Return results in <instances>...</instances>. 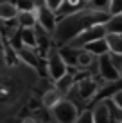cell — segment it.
I'll return each instance as SVG.
<instances>
[{
	"label": "cell",
	"instance_id": "6da1fadb",
	"mask_svg": "<svg viewBox=\"0 0 122 123\" xmlns=\"http://www.w3.org/2000/svg\"><path fill=\"white\" fill-rule=\"evenodd\" d=\"M108 18L110 16L106 12H97V11H92V9L86 7V9L75 12V14H70V16H65V18L57 20L54 34H52V39L59 48L61 46H66L83 31H86L92 25H104L108 22Z\"/></svg>",
	"mask_w": 122,
	"mask_h": 123
},
{
	"label": "cell",
	"instance_id": "7a4b0ae2",
	"mask_svg": "<svg viewBox=\"0 0 122 123\" xmlns=\"http://www.w3.org/2000/svg\"><path fill=\"white\" fill-rule=\"evenodd\" d=\"M45 71H47L49 79L52 80V82L59 80L63 75L68 73V66H66L65 61L61 59L56 46H50V50L47 52V55H45Z\"/></svg>",
	"mask_w": 122,
	"mask_h": 123
},
{
	"label": "cell",
	"instance_id": "3957f363",
	"mask_svg": "<svg viewBox=\"0 0 122 123\" xmlns=\"http://www.w3.org/2000/svg\"><path fill=\"white\" fill-rule=\"evenodd\" d=\"M104 37H106V29H104V25H92L86 31H83L77 37H74L66 46L75 48V50H83L88 43H93V41H97V39H104Z\"/></svg>",
	"mask_w": 122,
	"mask_h": 123
},
{
	"label": "cell",
	"instance_id": "277c9868",
	"mask_svg": "<svg viewBox=\"0 0 122 123\" xmlns=\"http://www.w3.org/2000/svg\"><path fill=\"white\" fill-rule=\"evenodd\" d=\"M52 111V118L56 120L57 123H75L79 116V111H77V105L70 100H65L63 98L59 104L56 105Z\"/></svg>",
	"mask_w": 122,
	"mask_h": 123
},
{
	"label": "cell",
	"instance_id": "5b68a950",
	"mask_svg": "<svg viewBox=\"0 0 122 123\" xmlns=\"http://www.w3.org/2000/svg\"><path fill=\"white\" fill-rule=\"evenodd\" d=\"M36 22H38V27L41 29L45 34L52 36L54 34V29H56V23H57V16L54 12H50L47 7H45L43 2H36Z\"/></svg>",
	"mask_w": 122,
	"mask_h": 123
},
{
	"label": "cell",
	"instance_id": "8992f818",
	"mask_svg": "<svg viewBox=\"0 0 122 123\" xmlns=\"http://www.w3.org/2000/svg\"><path fill=\"white\" fill-rule=\"evenodd\" d=\"M97 70H99V75L100 79H104L106 82H119L122 80L119 70H117V66L113 64V59L110 54H106V55H100L97 57Z\"/></svg>",
	"mask_w": 122,
	"mask_h": 123
},
{
	"label": "cell",
	"instance_id": "52a82bcc",
	"mask_svg": "<svg viewBox=\"0 0 122 123\" xmlns=\"http://www.w3.org/2000/svg\"><path fill=\"white\" fill-rule=\"evenodd\" d=\"M75 91H77V96L81 100H92L95 98V95L100 91L99 84L95 82L93 79L90 77H83V79H75Z\"/></svg>",
	"mask_w": 122,
	"mask_h": 123
},
{
	"label": "cell",
	"instance_id": "ba28073f",
	"mask_svg": "<svg viewBox=\"0 0 122 123\" xmlns=\"http://www.w3.org/2000/svg\"><path fill=\"white\" fill-rule=\"evenodd\" d=\"M90 111H92L93 123H111L113 121V114H111V107H110V100L108 98L97 102Z\"/></svg>",
	"mask_w": 122,
	"mask_h": 123
},
{
	"label": "cell",
	"instance_id": "9c48e42d",
	"mask_svg": "<svg viewBox=\"0 0 122 123\" xmlns=\"http://www.w3.org/2000/svg\"><path fill=\"white\" fill-rule=\"evenodd\" d=\"M16 57L20 59V61H23L25 64H29L32 68V70L40 71L41 66H45V59H40L36 54V50H29V48H20L18 52H16Z\"/></svg>",
	"mask_w": 122,
	"mask_h": 123
},
{
	"label": "cell",
	"instance_id": "30bf717a",
	"mask_svg": "<svg viewBox=\"0 0 122 123\" xmlns=\"http://www.w3.org/2000/svg\"><path fill=\"white\" fill-rule=\"evenodd\" d=\"M86 9V2H81V0H63L59 11H57V20L59 18H65V16H70V14H75V12Z\"/></svg>",
	"mask_w": 122,
	"mask_h": 123
},
{
	"label": "cell",
	"instance_id": "8fae6325",
	"mask_svg": "<svg viewBox=\"0 0 122 123\" xmlns=\"http://www.w3.org/2000/svg\"><path fill=\"white\" fill-rule=\"evenodd\" d=\"M74 86H75V79H74V73H66V75H63V77L59 80H56L54 82V89H56L59 95H66V93H70L74 89Z\"/></svg>",
	"mask_w": 122,
	"mask_h": 123
},
{
	"label": "cell",
	"instance_id": "7c38bea8",
	"mask_svg": "<svg viewBox=\"0 0 122 123\" xmlns=\"http://www.w3.org/2000/svg\"><path fill=\"white\" fill-rule=\"evenodd\" d=\"M18 37L23 48L36 50V31L34 29H18Z\"/></svg>",
	"mask_w": 122,
	"mask_h": 123
},
{
	"label": "cell",
	"instance_id": "4fadbf2b",
	"mask_svg": "<svg viewBox=\"0 0 122 123\" xmlns=\"http://www.w3.org/2000/svg\"><path fill=\"white\" fill-rule=\"evenodd\" d=\"M83 50L90 52L95 59L100 57V55H106V54H110V48H108V43H106V37H104V39H97V41H93V43H88Z\"/></svg>",
	"mask_w": 122,
	"mask_h": 123
},
{
	"label": "cell",
	"instance_id": "5bb4252c",
	"mask_svg": "<svg viewBox=\"0 0 122 123\" xmlns=\"http://www.w3.org/2000/svg\"><path fill=\"white\" fill-rule=\"evenodd\" d=\"M16 16H18V11L14 7V2H0V20L2 22H14Z\"/></svg>",
	"mask_w": 122,
	"mask_h": 123
},
{
	"label": "cell",
	"instance_id": "9a60e30c",
	"mask_svg": "<svg viewBox=\"0 0 122 123\" xmlns=\"http://www.w3.org/2000/svg\"><path fill=\"white\" fill-rule=\"evenodd\" d=\"M16 25L18 29H36V12H18L16 16Z\"/></svg>",
	"mask_w": 122,
	"mask_h": 123
},
{
	"label": "cell",
	"instance_id": "2e32d148",
	"mask_svg": "<svg viewBox=\"0 0 122 123\" xmlns=\"http://www.w3.org/2000/svg\"><path fill=\"white\" fill-rule=\"evenodd\" d=\"M106 29V36L113 34V36H122V16H111L108 18V22L104 23Z\"/></svg>",
	"mask_w": 122,
	"mask_h": 123
},
{
	"label": "cell",
	"instance_id": "e0dca14e",
	"mask_svg": "<svg viewBox=\"0 0 122 123\" xmlns=\"http://www.w3.org/2000/svg\"><path fill=\"white\" fill-rule=\"evenodd\" d=\"M61 100H63V96H61L56 89H49V91H45V93H43L41 104H43V107H47V109H54Z\"/></svg>",
	"mask_w": 122,
	"mask_h": 123
},
{
	"label": "cell",
	"instance_id": "ac0fdd59",
	"mask_svg": "<svg viewBox=\"0 0 122 123\" xmlns=\"http://www.w3.org/2000/svg\"><path fill=\"white\" fill-rule=\"evenodd\" d=\"M106 43H108V48H110V54H111V55L122 57V36H113V34H108V36H106Z\"/></svg>",
	"mask_w": 122,
	"mask_h": 123
},
{
	"label": "cell",
	"instance_id": "d6986e66",
	"mask_svg": "<svg viewBox=\"0 0 122 123\" xmlns=\"http://www.w3.org/2000/svg\"><path fill=\"white\" fill-rule=\"evenodd\" d=\"M57 52H59V55H61L63 61H65L66 66H75V61H77L79 50L70 48V46H61V48H57Z\"/></svg>",
	"mask_w": 122,
	"mask_h": 123
},
{
	"label": "cell",
	"instance_id": "ffe728a7",
	"mask_svg": "<svg viewBox=\"0 0 122 123\" xmlns=\"http://www.w3.org/2000/svg\"><path fill=\"white\" fill-rule=\"evenodd\" d=\"M93 62H95V57L92 55L90 52H86V50H79L77 61H75V68H77V70H86V68H90Z\"/></svg>",
	"mask_w": 122,
	"mask_h": 123
},
{
	"label": "cell",
	"instance_id": "44dd1931",
	"mask_svg": "<svg viewBox=\"0 0 122 123\" xmlns=\"http://www.w3.org/2000/svg\"><path fill=\"white\" fill-rule=\"evenodd\" d=\"M14 7L18 12H34L36 11V2H31V0H18L14 2Z\"/></svg>",
	"mask_w": 122,
	"mask_h": 123
},
{
	"label": "cell",
	"instance_id": "7402d4cb",
	"mask_svg": "<svg viewBox=\"0 0 122 123\" xmlns=\"http://www.w3.org/2000/svg\"><path fill=\"white\" fill-rule=\"evenodd\" d=\"M108 16H122V0H110L108 4Z\"/></svg>",
	"mask_w": 122,
	"mask_h": 123
},
{
	"label": "cell",
	"instance_id": "603a6c76",
	"mask_svg": "<svg viewBox=\"0 0 122 123\" xmlns=\"http://www.w3.org/2000/svg\"><path fill=\"white\" fill-rule=\"evenodd\" d=\"M16 61H18V57H16V52L11 48L9 43H6V62H7V66H14Z\"/></svg>",
	"mask_w": 122,
	"mask_h": 123
},
{
	"label": "cell",
	"instance_id": "cb8c5ba5",
	"mask_svg": "<svg viewBox=\"0 0 122 123\" xmlns=\"http://www.w3.org/2000/svg\"><path fill=\"white\" fill-rule=\"evenodd\" d=\"M108 100H110V104L113 105V107L119 109V111L122 112V89H119L117 93H113V95H111Z\"/></svg>",
	"mask_w": 122,
	"mask_h": 123
},
{
	"label": "cell",
	"instance_id": "d4e9b609",
	"mask_svg": "<svg viewBox=\"0 0 122 123\" xmlns=\"http://www.w3.org/2000/svg\"><path fill=\"white\" fill-rule=\"evenodd\" d=\"M45 7L50 11V12H54V14H57V11H59V7H61V4H63V0H45Z\"/></svg>",
	"mask_w": 122,
	"mask_h": 123
},
{
	"label": "cell",
	"instance_id": "484cf974",
	"mask_svg": "<svg viewBox=\"0 0 122 123\" xmlns=\"http://www.w3.org/2000/svg\"><path fill=\"white\" fill-rule=\"evenodd\" d=\"M75 123H93V120H92V111H90V109H86V111L79 112Z\"/></svg>",
	"mask_w": 122,
	"mask_h": 123
},
{
	"label": "cell",
	"instance_id": "4316f807",
	"mask_svg": "<svg viewBox=\"0 0 122 123\" xmlns=\"http://www.w3.org/2000/svg\"><path fill=\"white\" fill-rule=\"evenodd\" d=\"M111 55V54H110ZM111 59H113V64L117 66V70H119V73H120V77H122V57H119V55H111Z\"/></svg>",
	"mask_w": 122,
	"mask_h": 123
},
{
	"label": "cell",
	"instance_id": "83f0119b",
	"mask_svg": "<svg viewBox=\"0 0 122 123\" xmlns=\"http://www.w3.org/2000/svg\"><path fill=\"white\" fill-rule=\"evenodd\" d=\"M22 123H38V121L32 116H27V118H23V120H22Z\"/></svg>",
	"mask_w": 122,
	"mask_h": 123
},
{
	"label": "cell",
	"instance_id": "f1b7e54d",
	"mask_svg": "<svg viewBox=\"0 0 122 123\" xmlns=\"http://www.w3.org/2000/svg\"><path fill=\"white\" fill-rule=\"evenodd\" d=\"M119 123H122V121H119Z\"/></svg>",
	"mask_w": 122,
	"mask_h": 123
}]
</instances>
